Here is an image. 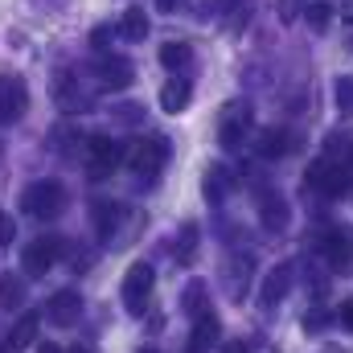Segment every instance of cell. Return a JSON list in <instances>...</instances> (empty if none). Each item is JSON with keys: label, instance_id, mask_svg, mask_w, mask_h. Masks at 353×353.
<instances>
[{"label": "cell", "instance_id": "1", "mask_svg": "<svg viewBox=\"0 0 353 353\" xmlns=\"http://www.w3.org/2000/svg\"><path fill=\"white\" fill-rule=\"evenodd\" d=\"M350 173H353L350 161L321 157V161H312V169H308V189H316L321 197H341V193L350 189Z\"/></svg>", "mask_w": 353, "mask_h": 353}, {"label": "cell", "instance_id": "2", "mask_svg": "<svg viewBox=\"0 0 353 353\" xmlns=\"http://www.w3.org/2000/svg\"><path fill=\"white\" fill-rule=\"evenodd\" d=\"M21 210L33 214V218H58V214L66 210V189H62L58 181H37V185L25 189Z\"/></svg>", "mask_w": 353, "mask_h": 353}, {"label": "cell", "instance_id": "3", "mask_svg": "<svg viewBox=\"0 0 353 353\" xmlns=\"http://www.w3.org/2000/svg\"><path fill=\"white\" fill-rule=\"evenodd\" d=\"M169 161V140L165 136H148V140H136L132 152H128V165L140 176H157Z\"/></svg>", "mask_w": 353, "mask_h": 353}, {"label": "cell", "instance_id": "4", "mask_svg": "<svg viewBox=\"0 0 353 353\" xmlns=\"http://www.w3.org/2000/svg\"><path fill=\"white\" fill-rule=\"evenodd\" d=\"M62 251H66V239H58V234H41V239H33L29 247H25V271L29 275H46L50 267L62 259Z\"/></svg>", "mask_w": 353, "mask_h": 353}, {"label": "cell", "instance_id": "5", "mask_svg": "<svg viewBox=\"0 0 353 353\" xmlns=\"http://www.w3.org/2000/svg\"><path fill=\"white\" fill-rule=\"evenodd\" d=\"M152 267L148 263H132L123 271V304H128V312H144V304H148V296H152Z\"/></svg>", "mask_w": 353, "mask_h": 353}, {"label": "cell", "instance_id": "6", "mask_svg": "<svg viewBox=\"0 0 353 353\" xmlns=\"http://www.w3.org/2000/svg\"><path fill=\"white\" fill-rule=\"evenodd\" d=\"M29 111V87L12 74H0V123H12Z\"/></svg>", "mask_w": 353, "mask_h": 353}, {"label": "cell", "instance_id": "7", "mask_svg": "<svg viewBox=\"0 0 353 353\" xmlns=\"http://www.w3.org/2000/svg\"><path fill=\"white\" fill-rule=\"evenodd\" d=\"M247 128H251V107H247V103H230V107L222 111V128H218L222 148H230V152H234V148L243 144Z\"/></svg>", "mask_w": 353, "mask_h": 353}, {"label": "cell", "instance_id": "8", "mask_svg": "<svg viewBox=\"0 0 353 353\" xmlns=\"http://www.w3.org/2000/svg\"><path fill=\"white\" fill-rule=\"evenodd\" d=\"M87 152H90V169H94V176L111 173L119 161H128L123 144H119V140H111V136H90V140H87Z\"/></svg>", "mask_w": 353, "mask_h": 353}, {"label": "cell", "instance_id": "9", "mask_svg": "<svg viewBox=\"0 0 353 353\" xmlns=\"http://www.w3.org/2000/svg\"><path fill=\"white\" fill-rule=\"evenodd\" d=\"M46 312H50V321H54L58 329H70V325H79V316H83V296H79L74 288H62V292L50 296Z\"/></svg>", "mask_w": 353, "mask_h": 353}, {"label": "cell", "instance_id": "10", "mask_svg": "<svg viewBox=\"0 0 353 353\" xmlns=\"http://www.w3.org/2000/svg\"><path fill=\"white\" fill-rule=\"evenodd\" d=\"M99 83L107 90H128L136 83V66L128 58H99Z\"/></svg>", "mask_w": 353, "mask_h": 353}, {"label": "cell", "instance_id": "11", "mask_svg": "<svg viewBox=\"0 0 353 353\" xmlns=\"http://www.w3.org/2000/svg\"><path fill=\"white\" fill-rule=\"evenodd\" d=\"M321 247H325V259H329L333 267L350 263V259H353V230H350V226H333V230L325 234V243H321Z\"/></svg>", "mask_w": 353, "mask_h": 353}, {"label": "cell", "instance_id": "12", "mask_svg": "<svg viewBox=\"0 0 353 353\" xmlns=\"http://www.w3.org/2000/svg\"><path fill=\"white\" fill-rule=\"evenodd\" d=\"M189 99H193V87H189L185 79H169V83L161 87V111L176 115V111H185V107H189Z\"/></svg>", "mask_w": 353, "mask_h": 353}, {"label": "cell", "instance_id": "13", "mask_svg": "<svg viewBox=\"0 0 353 353\" xmlns=\"http://www.w3.org/2000/svg\"><path fill=\"white\" fill-rule=\"evenodd\" d=\"M119 218H123V210L115 201H94V210H90V222H94L99 239H111V230L119 226Z\"/></svg>", "mask_w": 353, "mask_h": 353}, {"label": "cell", "instance_id": "14", "mask_svg": "<svg viewBox=\"0 0 353 353\" xmlns=\"http://www.w3.org/2000/svg\"><path fill=\"white\" fill-rule=\"evenodd\" d=\"M288 288H292V267H275L271 275H267L263 283V296H259V304L271 308V304H279L283 296H288Z\"/></svg>", "mask_w": 353, "mask_h": 353}, {"label": "cell", "instance_id": "15", "mask_svg": "<svg viewBox=\"0 0 353 353\" xmlns=\"http://www.w3.org/2000/svg\"><path fill=\"white\" fill-rule=\"evenodd\" d=\"M37 341V316L29 312V316H21L17 325H12V333H8V350H29Z\"/></svg>", "mask_w": 353, "mask_h": 353}, {"label": "cell", "instance_id": "16", "mask_svg": "<svg viewBox=\"0 0 353 353\" xmlns=\"http://www.w3.org/2000/svg\"><path fill=\"white\" fill-rule=\"evenodd\" d=\"M189 62H193V50H189L185 41H165V46H161V66H165V70H185Z\"/></svg>", "mask_w": 353, "mask_h": 353}, {"label": "cell", "instance_id": "17", "mask_svg": "<svg viewBox=\"0 0 353 353\" xmlns=\"http://www.w3.org/2000/svg\"><path fill=\"white\" fill-rule=\"evenodd\" d=\"M119 33H123L128 41H144V37H148V17H144V8H128L123 21H119Z\"/></svg>", "mask_w": 353, "mask_h": 353}, {"label": "cell", "instance_id": "18", "mask_svg": "<svg viewBox=\"0 0 353 353\" xmlns=\"http://www.w3.org/2000/svg\"><path fill=\"white\" fill-rule=\"evenodd\" d=\"M283 152H292V136L279 128H267L259 136V157H283Z\"/></svg>", "mask_w": 353, "mask_h": 353}, {"label": "cell", "instance_id": "19", "mask_svg": "<svg viewBox=\"0 0 353 353\" xmlns=\"http://www.w3.org/2000/svg\"><path fill=\"white\" fill-rule=\"evenodd\" d=\"M193 321H197V325H193V350H205V345L218 337V329H222V325H218V316H214V312H201V316H193Z\"/></svg>", "mask_w": 353, "mask_h": 353}, {"label": "cell", "instance_id": "20", "mask_svg": "<svg viewBox=\"0 0 353 353\" xmlns=\"http://www.w3.org/2000/svg\"><path fill=\"white\" fill-rule=\"evenodd\" d=\"M25 304V283L17 275H0V308H21Z\"/></svg>", "mask_w": 353, "mask_h": 353}, {"label": "cell", "instance_id": "21", "mask_svg": "<svg viewBox=\"0 0 353 353\" xmlns=\"http://www.w3.org/2000/svg\"><path fill=\"white\" fill-rule=\"evenodd\" d=\"M283 222H288V205H283V197L267 193L263 197V226L267 230H283Z\"/></svg>", "mask_w": 353, "mask_h": 353}, {"label": "cell", "instance_id": "22", "mask_svg": "<svg viewBox=\"0 0 353 353\" xmlns=\"http://www.w3.org/2000/svg\"><path fill=\"white\" fill-rule=\"evenodd\" d=\"M333 99H337V111L353 119V74H341L337 87H333Z\"/></svg>", "mask_w": 353, "mask_h": 353}, {"label": "cell", "instance_id": "23", "mask_svg": "<svg viewBox=\"0 0 353 353\" xmlns=\"http://www.w3.org/2000/svg\"><path fill=\"white\" fill-rule=\"evenodd\" d=\"M193 255H197V226L185 222V226H181V251H176V259H181V263H193Z\"/></svg>", "mask_w": 353, "mask_h": 353}, {"label": "cell", "instance_id": "24", "mask_svg": "<svg viewBox=\"0 0 353 353\" xmlns=\"http://www.w3.org/2000/svg\"><path fill=\"white\" fill-rule=\"evenodd\" d=\"M205 308H210V304H205V288H201V283H189V288H185V312H189V316H201Z\"/></svg>", "mask_w": 353, "mask_h": 353}, {"label": "cell", "instance_id": "25", "mask_svg": "<svg viewBox=\"0 0 353 353\" xmlns=\"http://www.w3.org/2000/svg\"><path fill=\"white\" fill-rule=\"evenodd\" d=\"M222 189H226V173H222V169H210V173H205V197H214V201H218V197H222Z\"/></svg>", "mask_w": 353, "mask_h": 353}, {"label": "cell", "instance_id": "26", "mask_svg": "<svg viewBox=\"0 0 353 353\" xmlns=\"http://www.w3.org/2000/svg\"><path fill=\"white\" fill-rule=\"evenodd\" d=\"M329 12H333L329 4H312V8H308V25H312L316 33H321V29H329Z\"/></svg>", "mask_w": 353, "mask_h": 353}, {"label": "cell", "instance_id": "27", "mask_svg": "<svg viewBox=\"0 0 353 353\" xmlns=\"http://www.w3.org/2000/svg\"><path fill=\"white\" fill-rule=\"evenodd\" d=\"M12 239H17V222L8 210H0V247H12Z\"/></svg>", "mask_w": 353, "mask_h": 353}, {"label": "cell", "instance_id": "28", "mask_svg": "<svg viewBox=\"0 0 353 353\" xmlns=\"http://www.w3.org/2000/svg\"><path fill=\"white\" fill-rule=\"evenodd\" d=\"M222 353H251V341H226Z\"/></svg>", "mask_w": 353, "mask_h": 353}, {"label": "cell", "instance_id": "29", "mask_svg": "<svg viewBox=\"0 0 353 353\" xmlns=\"http://www.w3.org/2000/svg\"><path fill=\"white\" fill-rule=\"evenodd\" d=\"M107 37H111V29H107V25H99V29H94V33H90V41H94V46H103V41H107Z\"/></svg>", "mask_w": 353, "mask_h": 353}, {"label": "cell", "instance_id": "30", "mask_svg": "<svg viewBox=\"0 0 353 353\" xmlns=\"http://www.w3.org/2000/svg\"><path fill=\"white\" fill-rule=\"evenodd\" d=\"M341 321H345V329H353V296H350V304L341 308Z\"/></svg>", "mask_w": 353, "mask_h": 353}, {"label": "cell", "instance_id": "31", "mask_svg": "<svg viewBox=\"0 0 353 353\" xmlns=\"http://www.w3.org/2000/svg\"><path fill=\"white\" fill-rule=\"evenodd\" d=\"M176 4H181V0H157V8H161V12H173Z\"/></svg>", "mask_w": 353, "mask_h": 353}, {"label": "cell", "instance_id": "32", "mask_svg": "<svg viewBox=\"0 0 353 353\" xmlns=\"http://www.w3.org/2000/svg\"><path fill=\"white\" fill-rule=\"evenodd\" d=\"M37 353H62V350H58L54 341H46V345H41V350H37Z\"/></svg>", "mask_w": 353, "mask_h": 353}, {"label": "cell", "instance_id": "33", "mask_svg": "<svg viewBox=\"0 0 353 353\" xmlns=\"http://www.w3.org/2000/svg\"><path fill=\"white\" fill-rule=\"evenodd\" d=\"M70 353H94V350H90V345H74Z\"/></svg>", "mask_w": 353, "mask_h": 353}, {"label": "cell", "instance_id": "34", "mask_svg": "<svg viewBox=\"0 0 353 353\" xmlns=\"http://www.w3.org/2000/svg\"><path fill=\"white\" fill-rule=\"evenodd\" d=\"M140 353H152V350H140Z\"/></svg>", "mask_w": 353, "mask_h": 353}]
</instances>
